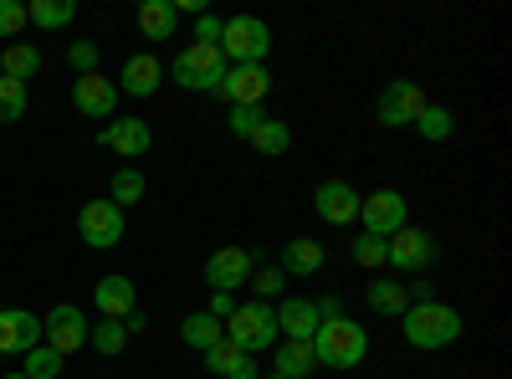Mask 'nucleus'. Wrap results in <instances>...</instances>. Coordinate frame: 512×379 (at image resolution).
Masks as SVG:
<instances>
[{"label":"nucleus","mask_w":512,"mask_h":379,"mask_svg":"<svg viewBox=\"0 0 512 379\" xmlns=\"http://www.w3.org/2000/svg\"><path fill=\"white\" fill-rule=\"evenodd\" d=\"M287 277H282V267H262V262H256V272H251V292H256V303H267V298H277V287H282Z\"/></svg>","instance_id":"35"},{"label":"nucleus","mask_w":512,"mask_h":379,"mask_svg":"<svg viewBox=\"0 0 512 379\" xmlns=\"http://www.w3.org/2000/svg\"><path fill=\"white\" fill-rule=\"evenodd\" d=\"M272 318H277L282 339H297V344H308L313 333H318V308H313V298H282V303L272 308Z\"/></svg>","instance_id":"18"},{"label":"nucleus","mask_w":512,"mask_h":379,"mask_svg":"<svg viewBox=\"0 0 512 379\" xmlns=\"http://www.w3.org/2000/svg\"><path fill=\"white\" fill-rule=\"evenodd\" d=\"M175 26H180L175 0H144V6H139V31L149 41H169V36H175Z\"/></svg>","instance_id":"23"},{"label":"nucleus","mask_w":512,"mask_h":379,"mask_svg":"<svg viewBox=\"0 0 512 379\" xmlns=\"http://www.w3.org/2000/svg\"><path fill=\"white\" fill-rule=\"evenodd\" d=\"M205 313H210V318H221V323H226V318L236 313V292H210V308H205Z\"/></svg>","instance_id":"40"},{"label":"nucleus","mask_w":512,"mask_h":379,"mask_svg":"<svg viewBox=\"0 0 512 379\" xmlns=\"http://www.w3.org/2000/svg\"><path fill=\"white\" fill-rule=\"evenodd\" d=\"M461 313L456 308H446V303H410L405 313H400V333H405V344L410 349H451L456 339H461Z\"/></svg>","instance_id":"1"},{"label":"nucleus","mask_w":512,"mask_h":379,"mask_svg":"<svg viewBox=\"0 0 512 379\" xmlns=\"http://www.w3.org/2000/svg\"><path fill=\"white\" fill-rule=\"evenodd\" d=\"M384 251H390V241H384V236L359 231V241L349 246V257H354V267H384Z\"/></svg>","instance_id":"34"},{"label":"nucleus","mask_w":512,"mask_h":379,"mask_svg":"<svg viewBox=\"0 0 512 379\" xmlns=\"http://www.w3.org/2000/svg\"><path fill=\"white\" fill-rule=\"evenodd\" d=\"M62 369H67V359L57 354V349H47V344H36V349H26V379H62Z\"/></svg>","instance_id":"31"},{"label":"nucleus","mask_w":512,"mask_h":379,"mask_svg":"<svg viewBox=\"0 0 512 379\" xmlns=\"http://www.w3.org/2000/svg\"><path fill=\"white\" fill-rule=\"evenodd\" d=\"M313 210L328 226H349V221H359V190L349 180H323L313 190Z\"/></svg>","instance_id":"14"},{"label":"nucleus","mask_w":512,"mask_h":379,"mask_svg":"<svg viewBox=\"0 0 512 379\" xmlns=\"http://www.w3.org/2000/svg\"><path fill=\"white\" fill-rule=\"evenodd\" d=\"M6 379H26V374H21V369H16V374H6Z\"/></svg>","instance_id":"44"},{"label":"nucleus","mask_w":512,"mask_h":379,"mask_svg":"<svg viewBox=\"0 0 512 379\" xmlns=\"http://www.w3.org/2000/svg\"><path fill=\"white\" fill-rule=\"evenodd\" d=\"M123 328H128V339H134V333H144V328H149V318H144V313L134 308V313H128V318H123Z\"/></svg>","instance_id":"43"},{"label":"nucleus","mask_w":512,"mask_h":379,"mask_svg":"<svg viewBox=\"0 0 512 379\" xmlns=\"http://www.w3.org/2000/svg\"><path fill=\"white\" fill-rule=\"evenodd\" d=\"M205 369L216 374V379H262V369H256V359L251 354H241L236 344H210L205 349Z\"/></svg>","instance_id":"21"},{"label":"nucleus","mask_w":512,"mask_h":379,"mask_svg":"<svg viewBox=\"0 0 512 379\" xmlns=\"http://www.w3.org/2000/svg\"><path fill=\"white\" fill-rule=\"evenodd\" d=\"M415 134H420V139H431V144H446V139L456 134V118H451V108H441V103H425V108H420V118H415Z\"/></svg>","instance_id":"29"},{"label":"nucleus","mask_w":512,"mask_h":379,"mask_svg":"<svg viewBox=\"0 0 512 379\" xmlns=\"http://www.w3.org/2000/svg\"><path fill=\"white\" fill-rule=\"evenodd\" d=\"M159 82H164L159 57H154V52H134V57L123 62V72H118V93H128V98H154Z\"/></svg>","instance_id":"16"},{"label":"nucleus","mask_w":512,"mask_h":379,"mask_svg":"<svg viewBox=\"0 0 512 379\" xmlns=\"http://www.w3.org/2000/svg\"><path fill=\"white\" fill-rule=\"evenodd\" d=\"M256 154H267V159H282L287 149H292V129H287V123L282 118H262V123H256V129H251V139H246Z\"/></svg>","instance_id":"25"},{"label":"nucleus","mask_w":512,"mask_h":379,"mask_svg":"<svg viewBox=\"0 0 512 379\" xmlns=\"http://www.w3.org/2000/svg\"><path fill=\"white\" fill-rule=\"evenodd\" d=\"M313 354H318L323 369H354V364L369 354V333H364L354 318L318 323V333H313Z\"/></svg>","instance_id":"3"},{"label":"nucleus","mask_w":512,"mask_h":379,"mask_svg":"<svg viewBox=\"0 0 512 379\" xmlns=\"http://www.w3.org/2000/svg\"><path fill=\"white\" fill-rule=\"evenodd\" d=\"M272 374H282V379H308V374H318V354H313V339L308 344H297V339H282V349H277V369Z\"/></svg>","instance_id":"24"},{"label":"nucleus","mask_w":512,"mask_h":379,"mask_svg":"<svg viewBox=\"0 0 512 379\" xmlns=\"http://www.w3.org/2000/svg\"><path fill=\"white\" fill-rule=\"evenodd\" d=\"M26 21L41 26V31H62L77 21V0H31L26 6Z\"/></svg>","instance_id":"26"},{"label":"nucleus","mask_w":512,"mask_h":379,"mask_svg":"<svg viewBox=\"0 0 512 379\" xmlns=\"http://www.w3.org/2000/svg\"><path fill=\"white\" fill-rule=\"evenodd\" d=\"M405 292H410V303H431V298H436V287L425 282V277H415V282H410Z\"/></svg>","instance_id":"42"},{"label":"nucleus","mask_w":512,"mask_h":379,"mask_svg":"<svg viewBox=\"0 0 512 379\" xmlns=\"http://www.w3.org/2000/svg\"><path fill=\"white\" fill-rule=\"evenodd\" d=\"M108 200H113L118 210H123V205H139V200H144V170H134V164H123V170L113 175Z\"/></svg>","instance_id":"32"},{"label":"nucleus","mask_w":512,"mask_h":379,"mask_svg":"<svg viewBox=\"0 0 512 379\" xmlns=\"http://www.w3.org/2000/svg\"><path fill=\"white\" fill-rule=\"evenodd\" d=\"M175 82L180 88H190V93H216L221 88V77H226V57H221V47H205V41H195V47H185L180 57H175Z\"/></svg>","instance_id":"5"},{"label":"nucleus","mask_w":512,"mask_h":379,"mask_svg":"<svg viewBox=\"0 0 512 379\" xmlns=\"http://www.w3.org/2000/svg\"><path fill=\"white\" fill-rule=\"evenodd\" d=\"M364 303H369L379 318H400V313L410 308V292L400 287V277H374V282L364 287Z\"/></svg>","instance_id":"22"},{"label":"nucleus","mask_w":512,"mask_h":379,"mask_svg":"<svg viewBox=\"0 0 512 379\" xmlns=\"http://www.w3.org/2000/svg\"><path fill=\"white\" fill-rule=\"evenodd\" d=\"M41 344V318L26 308H0V354H26Z\"/></svg>","instance_id":"17"},{"label":"nucleus","mask_w":512,"mask_h":379,"mask_svg":"<svg viewBox=\"0 0 512 379\" xmlns=\"http://www.w3.org/2000/svg\"><path fill=\"white\" fill-rule=\"evenodd\" d=\"M323 262H328V251H323L313 236H292V241L277 251L282 277H318V272H323Z\"/></svg>","instance_id":"19"},{"label":"nucleus","mask_w":512,"mask_h":379,"mask_svg":"<svg viewBox=\"0 0 512 379\" xmlns=\"http://www.w3.org/2000/svg\"><path fill=\"white\" fill-rule=\"evenodd\" d=\"M93 303H98V313L103 318H113V323H123L128 313H134L139 308V292H134V282H128V277H103L98 287H93Z\"/></svg>","instance_id":"20"},{"label":"nucleus","mask_w":512,"mask_h":379,"mask_svg":"<svg viewBox=\"0 0 512 379\" xmlns=\"http://www.w3.org/2000/svg\"><path fill=\"white\" fill-rule=\"evenodd\" d=\"M405 216H410V205H405L400 190H374V195L359 200V221H364L369 236H384V241H390V236L405 226Z\"/></svg>","instance_id":"11"},{"label":"nucleus","mask_w":512,"mask_h":379,"mask_svg":"<svg viewBox=\"0 0 512 379\" xmlns=\"http://www.w3.org/2000/svg\"><path fill=\"white\" fill-rule=\"evenodd\" d=\"M221 57H226V67H262L267 62V52H272V26L262 21V16H231V21H221Z\"/></svg>","instance_id":"2"},{"label":"nucleus","mask_w":512,"mask_h":379,"mask_svg":"<svg viewBox=\"0 0 512 379\" xmlns=\"http://www.w3.org/2000/svg\"><path fill=\"white\" fill-rule=\"evenodd\" d=\"M88 344H93L103 359H113V354H123V349H128V328H123V323H113V318H103V323H93V328H88Z\"/></svg>","instance_id":"30"},{"label":"nucleus","mask_w":512,"mask_h":379,"mask_svg":"<svg viewBox=\"0 0 512 379\" xmlns=\"http://www.w3.org/2000/svg\"><path fill=\"white\" fill-rule=\"evenodd\" d=\"M262 379H282V374H262Z\"/></svg>","instance_id":"45"},{"label":"nucleus","mask_w":512,"mask_h":379,"mask_svg":"<svg viewBox=\"0 0 512 379\" xmlns=\"http://www.w3.org/2000/svg\"><path fill=\"white\" fill-rule=\"evenodd\" d=\"M262 118H267L262 108H231V123H226V129H231L236 139H251V129H256Z\"/></svg>","instance_id":"38"},{"label":"nucleus","mask_w":512,"mask_h":379,"mask_svg":"<svg viewBox=\"0 0 512 379\" xmlns=\"http://www.w3.org/2000/svg\"><path fill=\"white\" fill-rule=\"evenodd\" d=\"M226 339V328H221V318H210V313H190L185 323H180V344L185 349H210V344H221Z\"/></svg>","instance_id":"27"},{"label":"nucleus","mask_w":512,"mask_h":379,"mask_svg":"<svg viewBox=\"0 0 512 379\" xmlns=\"http://www.w3.org/2000/svg\"><path fill=\"white\" fill-rule=\"evenodd\" d=\"M98 144L123 154V159H144L154 149V129H149V118H113L98 129Z\"/></svg>","instance_id":"13"},{"label":"nucleus","mask_w":512,"mask_h":379,"mask_svg":"<svg viewBox=\"0 0 512 379\" xmlns=\"http://www.w3.org/2000/svg\"><path fill=\"white\" fill-rule=\"evenodd\" d=\"M72 103H77V113H88V118H113V108H118V82L103 77V72L77 77V82H72Z\"/></svg>","instance_id":"15"},{"label":"nucleus","mask_w":512,"mask_h":379,"mask_svg":"<svg viewBox=\"0 0 512 379\" xmlns=\"http://www.w3.org/2000/svg\"><path fill=\"white\" fill-rule=\"evenodd\" d=\"M420 108H425V88L410 82V77H400V82H384V93L374 103V118L384 123V129H400V123L420 118Z\"/></svg>","instance_id":"8"},{"label":"nucleus","mask_w":512,"mask_h":379,"mask_svg":"<svg viewBox=\"0 0 512 379\" xmlns=\"http://www.w3.org/2000/svg\"><path fill=\"white\" fill-rule=\"evenodd\" d=\"M41 344L57 349L62 359H67V354H77L82 344H88V318H82V308L57 303L47 318H41Z\"/></svg>","instance_id":"10"},{"label":"nucleus","mask_w":512,"mask_h":379,"mask_svg":"<svg viewBox=\"0 0 512 379\" xmlns=\"http://www.w3.org/2000/svg\"><path fill=\"white\" fill-rule=\"evenodd\" d=\"M98 41H72V47H67V62L77 67V77H88V72H98Z\"/></svg>","instance_id":"36"},{"label":"nucleus","mask_w":512,"mask_h":379,"mask_svg":"<svg viewBox=\"0 0 512 379\" xmlns=\"http://www.w3.org/2000/svg\"><path fill=\"white\" fill-rule=\"evenodd\" d=\"M26 108H31V98H26V82H16V77H0V123H21V118H26Z\"/></svg>","instance_id":"33"},{"label":"nucleus","mask_w":512,"mask_h":379,"mask_svg":"<svg viewBox=\"0 0 512 379\" xmlns=\"http://www.w3.org/2000/svg\"><path fill=\"white\" fill-rule=\"evenodd\" d=\"M77 236H82V246H93V251H108V246H118L123 241V210L103 195V200H88L77 210Z\"/></svg>","instance_id":"6"},{"label":"nucleus","mask_w":512,"mask_h":379,"mask_svg":"<svg viewBox=\"0 0 512 379\" xmlns=\"http://www.w3.org/2000/svg\"><path fill=\"white\" fill-rule=\"evenodd\" d=\"M231 108H262V98L272 93V72L267 67H226V77H221V88H216Z\"/></svg>","instance_id":"12"},{"label":"nucleus","mask_w":512,"mask_h":379,"mask_svg":"<svg viewBox=\"0 0 512 379\" xmlns=\"http://www.w3.org/2000/svg\"><path fill=\"white\" fill-rule=\"evenodd\" d=\"M41 72V52L31 41H11L6 52H0V77H16V82H31Z\"/></svg>","instance_id":"28"},{"label":"nucleus","mask_w":512,"mask_h":379,"mask_svg":"<svg viewBox=\"0 0 512 379\" xmlns=\"http://www.w3.org/2000/svg\"><path fill=\"white\" fill-rule=\"evenodd\" d=\"M226 328V344H236L241 354H262V349H277V318H272V303H236V313L221 323Z\"/></svg>","instance_id":"4"},{"label":"nucleus","mask_w":512,"mask_h":379,"mask_svg":"<svg viewBox=\"0 0 512 379\" xmlns=\"http://www.w3.org/2000/svg\"><path fill=\"white\" fill-rule=\"evenodd\" d=\"M256 251L251 246H221V251H210V262H205V282H210V292H236V287H246L251 282V272H256Z\"/></svg>","instance_id":"7"},{"label":"nucleus","mask_w":512,"mask_h":379,"mask_svg":"<svg viewBox=\"0 0 512 379\" xmlns=\"http://www.w3.org/2000/svg\"><path fill=\"white\" fill-rule=\"evenodd\" d=\"M195 41H205V47H216V41H221V16L200 11V16H195Z\"/></svg>","instance_id":"39"},{"label":"nucleus","mask_w":512,"mask_h":379,"mask_svg":"<svg viewBox=\"0 0 512 379\" xmlns=\"http://www.w3.org/2000/svg\"><path fill=\"white\" fill-rule=\"evenodd\" d=\"M313 308H318V323H333V318H344V303H338V298H318Z\"/></svg>","instance_id":"41"},{"label":"nucleus","mask_w":512,"mask_h":379,"mask_svg":"<svg viewBox=\"0 0 512 379\" xmlns=\"http://www.w3.org/2000/svg\"><path fill=\"white\" fill-rule=\"evenodd\" d=\"M26 21V0H0V36H21Z\"/></svg>","instance_id":"37"},{"label":"nucleus","mask_w":512,"mask_h":379,"mask_svg":"<svg viewBox=\"0 0 512 379\" xmlns=\"http://www.w3.org/2000/svg\"><path fill=\"white\" fill-rule=\"evenodd\" d=\"M436 236L431 231H420V226H400L395 236H390V251H384V262H390L395 272H425L436 262Z\"/></svg>","instance_id":"9"}]
</instances>
